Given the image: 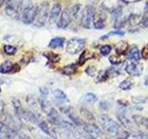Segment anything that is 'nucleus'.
Listing matches in <instances>:
<instances>
[{
	"label": "nucleus",
	"instance_id": "f257e3e1",
	"mask_svg": "<svg viewBox=\"0 0 148 139\" xmlns=\"http://www.w3.org/2000/svg\"><path fill=\"white\" fill-rule=\"evenodd\" d=\"M100 122L104 131L108 134L110 137L117 138V139H126L129 136V133L126 131H123L119 125L109 118L108 115H101L100 116Z\"/></svg>",
	"mask_w": 148,
	"mask_h": 139
},
{
	"label": "nucleus",
	"instance_id": "f03ea898",
	"mask_svg": "<svg viewBox=\"0 0 148 139\" xmlns=\"http://www.w3.org/2000/svg\"><path fill=\"white\" fill-rule=\"evenodd\" d=\"M48 17V3L42 2L40 6L37 8L35 19L34 21V24L37 27H42L45 25V23Z\"/></svg>",
	"mask_w": 148,
	"mask_h": 139
},
{
	"label": "nucleus",
	"instance_id": "7ed1b4c3",
	"mask_svg": "<svg viewBox=\"0 0 148 139\" xmlns=\"http://www.w3.org/2000/svg\"><path fill=\"white\" fill-rule=\"evenodd\" d=\"M85 46V40L80 38H72L67 43L66 50L69 54H77L84 48Z\"/></svg>",
	"mask_w": 148,
	"mask_h": 139
},
{
	"label": "nucleus",
	"instance_id": "20e7f679",
	"mask_svg": "<svg viewBox=\"0 0 148 139\" xmlns=\"http://www.w3.org/2000/svg\"><path fill=\"white\" fill-rule=\"evenodd\" d=\"M94 17H95L94 8L91 7V6H86L82 10V25L84 28H86V29H90V28L92 26Z\"/></svg>",
	"mask_w": 148,
	"mask_h": 139
},
{
	"label": "nucleus",
	"instance_id": "39448f33",
	"mask_svg": "<svg viewBox=\"0 0 148 139\" xmlns=\"http://www.w3.org/2000/svg\"><path fill=\"white\" fill-rule=\"evenodd\" d=\"M36 10H37V7L34 6V5H29V6H27L21 13V17H20L21 21L23 23H25V24L32 23L35 19Z\"/></svg>",
	"mask_w": 148,
	"mask_h": 139
},
{
	"label": "nucleus",
	"instance_id": "423d86ee",
	"mask_svg": "<svg viewBox=\"0 0 148 139\" xmlns=\"http://www.w3.org/2000/svg\"><path fill=\"white\" fill-rule=\"evenodd\" d=\"M22 0H8L6 5V14L9 17H16L21 6Z\"/></svg>",
	"mask_w": 148,
	"mask_h": 139
},
{
	"label": "nucleus",
	"instance_id": "0eeeda50",
	"mask_svg": "<svg viewBox=\"0 0 148 139\" xmlns=\"http://www.w3.org/2000/svg\"><path fill=\"white\" fill-rule=\"evenodd\" d=\"M71 10H69V8H66V9H64L63 12L61 13V16H60L57 25L60 29H65V28H67L69 23H71Z\"/></svg>",
	"mask_w": 148,
	"mask_h": 139
},
{
	"label": "nucleus",
	"instance_id": "6e6552de",
	"mask_svg": "<svg viewBox=\"0 0 148 139\" xmlns=\"http://www.w3.org/2000/svg\"><path fill=\"white\" fill-rule=\"evenodd\" d=\"M21 71V67L18 64H13L11 61L7 60L4 63H2L0 67V72L1 73H15Z\"/></svg>",
	"mask_w": 148,
	"mask_h": 139
},
{
	"label": "nucleus",
	"instance_id": "1a4fd4ad",
	"mask_svg": "<svg viewBox=\"0 0 148 139\" xmlns=\"http://www.w3.org/2000/svg\"><path fill=\"white\" fill-rule=\"evenodd\" d=\"M125 71L131 76H139L143 72L142 63H130L125 67Z\"/></svg>",
	"mask_w": 148,
	"mask_h": 139
},
{
	"label": "nucleus",
	"instance_id": "9d476101",
	"mask_svg": "<svg viewBox=\"0 0 148 139\" xmlns=\"http://www.w3.org/2000/svg\"><path fill=\"white\" fill-rule=\"evenodd\" d=\"M47 119L51 123L55 125H58L62 122L58 112L55 109H51L47 112Z\"/></svg>",
	"mask_w": 148,
	"mask_h": 139
},
{
	"label": "nucleus",
	"instance_id": "9b49d317",
	"mask_svg": "<svg viewBox=\"0 0 148 139\" xmlns=\"http://www.w3.org/2000/svg\"><path fill=\"white\" fill-rule=\"evenodd\" d=\"M127 58L130 60H132V61H139L141 58V54H140V50L138 49L137 46H132L131 47L127 52Z\"/></svg>",
	"mask_w": 148,
	"mask_h": 139
},
{
	"label": "nucleus",
	"instance_id": "f8f14e48",
	"mask_svg": "<svg viewBox=\"0 0 148 139\" xmlns=\"http://www.w3.org/2000/svg\"><path fill=\"white\" fill-rule=\"evenodd\" d=\"M60 12H61V6H60V4H55L52 9H51V12L49 15V21L51 23H54L57 21L58 18L60 15Z\"/></svg>",
	"mask_w": 148,
	"mask_h": 139
},
{
	"label": "nucleus",
	"instance_id": "ddd939ff",
	"mask_svg": "<svg viewBox=\"0 0 148 139\" xmlns=\"http://www.w3.org/2000/svg\"><path fill=\"white\" fill-rule=\"evenodd\" d=\"M103 13L95 14L94 17V22H92V26L95 29H104L105 27V16H102Z\"/></svg>",
	"mask_w": 148,
	"mask_h": 139
},
{
	"label": "nucleus",
	"instance_id": "4468645a",
	"mask_svg": "<svg viewBox=\"0 0 148 139\" xmlns=\"http://www.w3.org/2000/svg\"><path fill=\"white\" fill-rule=\"evenodd\" d=\"M128 47H129V45L126 43V42H119V43L116 45L115 46V50H116V53L118 55L121 56L123 54H125L127 52L128 50Z\"/></svg>",
	"mask_w": 148,
	"mask_h": 139
},
{
	"label": "nucleus",
	"instance_id": "2eb2a0df",
	"mask_svg": "<svg viewBox=\"0 0 148 139\" xmlns=\"http://www.w3.org/2000/svg\"><path fill=\"white\" fill-rule=\"evenodd\" d=\"M65 43V38L63 37H56V38L52 39L49 43V47L50 48H59L62 47Z\"/></svg>",
	"mask_w": 148,
	"mask_h": 139
},
{
	"label": "nucleus",
	"instance_id": "dca6fc26",
	"mask_svg": "<svg viewBox=\"0 0 148 139\" xmlns=\"http://www.w3.org/2000/svg\"><path fill=\"white\" fill-rule=\"evenodd\" d=\"M63 109V112L66 113L69 116V119H71L74 123L77 124V125H82L81 120L79 119L77 116L73 113L72 109H71V108H65V109Z\"/></svg>",
	"mask_w": 148,
	"mask_h": 139
},
{
	"label": "nucleus",
	"instance_id": "f3484780",
	"mask_svg": "<svg viewBox=\"0 0 148 139\" xmlns=\"http://www.w3.org/2000/svg\"><path fill=\"white\" fill-rule=\"evenodd\" d=\"M92 57H94V54L91 53L89 50H87V49L83 50V52L80 56V58H79L78 64L80 65V66H82V65H83L86 62V60L90 59V58H92Z\"/></svg>",
	"mask_w": 148,
	"mask_h": 139
},
{
	"label": "nucleus",
	"instance_id": "a211bd4d",
	"mask_svg": "<svg viewBox=\"0 0 148 139\" xmlns=\"http://www.w3.org/2000/svg\"><path fill=\"white\" fill-rule=\"evenodd\" d=\"M77 71V68H76V65L75 64H69L65 66L61 72L63 74H66V75H71V74H74Z\"/></svg>",
	"mask_w": 148,
	"mask_h": 139
},
{
	"label": "nucleus",
	"instance_id": "6ab92c4d",
	"mask_svg": "<svg viewBox=\"0 0 148 139\" xmlns=\"http://www.w3.org/2000/svg\"><path fill=\"white\" fill-rule=\"evenodd\" d=\"M132 85H133V83L131 80H129V79H126V80L122 81L119 83V87L121 90H130L132 88Z\"/></svg>",
	"mask_w": 148,
	"mask_h": 139
},
{
	"label": "nucleus",
	"instance_id": "aec40b11",
	"mask_svg": "<svg viewBox=\"0 0 148 139\" xmlns=\"http://www.w3.org/2000/svg\"><path fill=\"white\" fill-rule=\"evenodd\" d=\"M54 96L58 102H63L65 100H67V96L65 95V93L62 92L61 90H56L54 92Z\"/></svg>",
	"mask_w": 148,
	"mask_h": 139
},
{
	"label": "nucleus",
	"instance_id": "412c9836",
	"mask_svg": "<svg viewBox=\"0 0 148 139\" xmlns=\"http://www.w3.org/2000/svg\"><path fill=\"white\" fill-rule=\"evenodd\" d=\"M121 12H122V8L119 7L117 8H115L113 12H112V19H113V21H115V23H117L119 22V18L120 16H121Z\"/></svg>",
	"mask_w": 148,
	"mask_h": 139
},
{
	"label": "nucleus",
	"instance_id": "4be33fe9",
	"mask_svg": "<svg viewBox=\"0 0 148 139\" xmlns=\"http://www.w3.org/2000/svg\"><path fill=\"white\" fill-rule=\"evenodd\" d=\"M141 24L143 27H148V2L146 3V6L145 8V13L141 20Z\"/></svg>",
	"mask_w": 148,
	"mask_h": 139
},
{
	"label": "nucleus",
	"instance_id": "5701e85b",
	"mask_svg": "<svg viewBox=\"0 0 148 139\" xmlns=\"http://www.w3.org/2000/svg\"><path fill=\"white\" fill-rule=\"evenodd\" d=\"M82 100L87 102V103H95V102H96V100H97V96L95 94L89 93V94H86L82 97Z\"/></svg>",
	"mask_w": 148,
	"mask_h": 139
},
{
	"label": "nucleus",
	"instance_id": "b1692460",
	"mask_svg": "<svg viewBox=\"0 0 148 139\" xmlns=\"http://www.w3.org/2000/svg\"><path fill=\"white\" fill-rule=\"evenodd\" d=\"M132 102L135 104H142V103H146L148 101V97L143 96H136L132 97Z\"/></svg>",
	"mask_w": 148,
	"mask_h": 139
},
{
	"label": "nucleus",
	"instance_id": "393cba45",
	"mask_svg": "<svg viewBox=\"0 0 148 139\" xmlns=\"http://www.w3.org/2000/svg\"><path fill=\"white\" fill-rule=\"evenodd\" d=\"M109 61L113 65H119V64L123 63V58L121 57H119V56L113 55V56H110L109 57Z\"/></svg>",
	"mask_w": 148,
	"mask_h": 139
},
{
	"label": "nucleus",
	"instance_id": "a878e982",
	"mask_svg": "<svg viewBox=\"0 0 148 139\" xmlns=\"http://www.w3.org/2000/svg\"><path fill=\"white\" fill-rule=\"evenodd\" d=\"M45 56L48 58L49 61L54 62V63L59 61V59H60V56L55 53H47V54H45Z\"/></svg>",
	"mask_w": 148,
	"mask_h": 139
},
{
	"label": "nucleus",
	"instance_id": "bb28decb",
	"mask_svg": "<svg viewBox=\"0 0 148 139\" xmlns=\"http://www.w3.org/2000/svg\"><path fill=\"white\" fill-rule=\"evenodd\" d=\"M4 52L8 55H14L17 52V48L15 46L6 45H4Z\"/></svg>",
	"mask_w": 148,
	"mask_h": 139
},
{
	"label": "nucleus",
	"instance_id": "cd10ccee",
	"mask_svg": "<svg viewBox=\"0 0 148 139\" xmlns=\"http://www.w3.org/2000/svg\"><path fill=\"white\" fill-rule=\"evenodd\" d=\"M108 78H109V76H108V71H106V72L102 71V72H99V73H98L97 81H98V82H105V81L108 80Z\"/></svg>",
	"mask_w": 148,
	"mask_h": 139
},
{
	"label": "nucleus",
	"instance_id": "c85d7f7f",
	"mask_svg": "<svg viewBox=\"0 0 148 139\" xmlns=\"http://www.w3.org/2000/svg\"><path fill=\"white\" fill-rule=\"evenodd\" d=\"M100 52L103 56H108L111 52V45H105L100 47Z\"/></svg>",
	"mask_w": 148,
	"mask_h": 139
},
{
	"label": "nucleus",
	"instance_id": "c756f323",
	"mask_svg": "<svg viewBox=\"0 0 148 139\" xmlns=\"http://www.w3.org/2000/svg\"><path fill=\"white\" fill-rule=\"evenodd\" d=\"M39 127H40V129L43 131L44 133H45L46 134H48V136H50V130H49V127H48V125L46 124V122H40V124H39Z\"/></svg>",
	"mask_w": 148,
	"mask_h": 139
},
{
	"label": "nucleus",
	"instance_id": "7c9ffc66",
	"mask_svg": "<svg viewBox=\"0 0 148 139\" xmlns=\"http://www.w3.org/2000/svg\"><path fill=\"white\" fill-rule=\"evenodd\" d=\"M118 118H119V120L121 122V123L122 124H124V125H128L129 123H130V120L127 119V117L125 116V114H118Z\"/></svg>",
	"mask_w": 148,
	"mask_h": 139
},
{
	"label": "nucleus",
	"instance_id": "2f4dec72",
	"mask_svg": "<svg viewBox=\"0 0 148 139\" xmlns=\"http://www.w3.org/2000/svg\"><path fill=\"white\" fill-rule=\"evenodd\" d=\"M81 112H82V114L84 116L85 118H87L88 120H94V117H92V113H90L89 111H88L87 109H81Z\"/></svg>",
	"mask_w": 148,
	"mask_h": 139
},
{
	"label": "nucleus",
	"instance_id": "473e14b6",
	"mask_svg": "<svg viewBox=\"0 0 148 139\" xmlns=\"http://www.w3.org/2000/svg\"><path fill=\"white\" fill-rule=\"evenodd\" d=\"M112 34H116V35H120V36H122L124 35V32H120V31H113V32H110L108 34H106V36H103V37H101V39L103 40V39H106V38H108V37L111 36Z\"/></svg>",
	"mask_w": 148,
	"mask_h": 139
},
{
	"label": "nucleus",
	"instance_id": "72a5a7b5",
	"mask_svg": "<svg viewBox=\"0 0 148 139\" xmlns=\"http://www.w3.org/2000/svg\"><path fill=\"white\" fill-rule=\"evenodd\" d=\"M85 72L88 74V75H90V76H94L95 72H96V69L95 67L94 66H89L86 70H85Z\"/></svg>",
	"mask_w": 148,
	"mask_h": 139
},
{
	"label": "nucleus",
	"instance_id": "f704fd0d",
	"mask_svg": "<svg viewBox=\"0 0 148 139\" xmlns=\"http://www.w3.org/2000/svg\"><path fill=\"white\" fill-rule=\"evenodd\" d=\"M141 56H142L143 58L148 59V44L145 46H143V48L141 52Z\"/></svg>",
	"mask_w": 148,
	"mask_h": 139
},
{
	"label": "nucleus",
	"instance_id": "c9c22d12",
	"mask_svg": "<svg viewBox=\"0 0 148 139\" xmlns=\"http://www.w3.org/2000/svg\"><path fill=\"white\" fill-rule=\"evenodd\" d=\"M79 9H80V5H75L71 10V17H75L77 15V13L79 11Z\"/></svg>",
	"mask_w": 148,
	"mask_h": 139
},
{
	"label": "nucleus",
	"instance_id": "e433bc0d",
	"mask_svg": "<svg viewBox=\"0 0 148 139\" xmlns=\"http://www.w3.org/2000/svg\"><path fill=\"white\" fill-rule=\"evenodd\" d=\"M110 105H108V103H106V101H103V102H101V103H100V108L103 109H106Z\"/></svg>",
	"mask_w": 148,
	"mask_h": 139
},
{
	"label": "nucleus",
	"instance_id": "4c0bfd02",
	"mask_svg": "<svg viewBox=\"0 0 148 139\" xmlns=\"http://www.w3.org/2000/svg\"><path fill=\"white\" fill-rule=\"evenodd\" d=\"M40 92H41V94L43 95V96H46L48 94V90L46 89L45 87H41L40 88Z\"/></svg>",
	"mask_w": 148,
	"mask_h": 139
},
{
	"label": "nucleus",
	"instance_id": "58836bf2",
	"mask_svg": "<svg viewBox=\"0 0 148 139\" xmlns=\"http://www.w3.org/2000/svg\"><path fill=\"white\" fill-rule=\"evenodd\" d=\"M4 108H5V105H4V102L2 100H0V117L3 115V111H4Z\"/></svg>",
	"mask_w": 148,
	"mask_h": 139
},
{
	"label": "nucleus",
	"instance_id": "ea45409f",
	"mask_svg": "<svg viewBox=\"0 0 148 139\" xmlns=\"http://www.w3.org/2000/svg\"><path fill=\"white\" fill-rule=\"evenodd\" d=\"M7 1H8V0H0V7L4 6V4L7 3Z\"/></svg>",
	"mask_w": 148,
	"mask_h": 139
},
{
	"label": "nucleus",
	"instance_id": "a19ab883",
	"mask_svg": "<svg viewBox=\"0 0 148 139\" xmlns=\"http://www.w3.org/2000/svg\"><path fill=\"white\" fill-rule=\"evenodd\" d=\"M145 85L148 86V75L145 77Z\"/></svg>",
	"mask_w": 148,
	"mask_h": 139
},
{
	"label": "nucleus",
	"instance_id": "79ce46f5",
	"mask_svg": "<svg viewBox=\"0 0 148 139\" xmlns=\"http://www.w3.org/2000/svg\"><path fill=\"white\" fill-rule=\"evenodd\" d=\"M0 92H1V88H0Z\"/></svg>",
	"mask_w": 148,
	"mask_h": 139
}]
</instances>
